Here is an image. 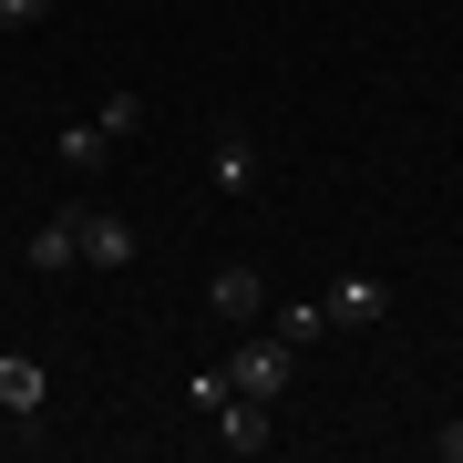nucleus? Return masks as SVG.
<instances>
[{
	"label": "nucleus",
	"mask_w": 463,
	"mask_h": 463,
	"mask_svg": "<svg viewBox=\"0 0 463 463\" xmlns=\"http://www.w3.org/2000/svg\"><path fill=\"white\" fill-rule=\"evenodd\" d=\"M227 381H237L248 402H279L288 381H298V350H288L279 330H268V340H248V350H227Z\"/></svg>",
	"instance_id": "obj_1"
},
{
	"label": "nucleus",
	"mask_w": 463,
	"mask_h": 463,
	"mask_svg": "<svg viewBox=\"0 0 463 463\" xmlns=\"http://www.w3.org/2000/svg\"><path fill=\"white\" fill-rule=\"evenodd\" d=\"M330 330H381L392 319V279H371V268H350V279H330Z\"/></svg>",
	"instance_id": "obj_2"
},
{
	"label": "nucleus",
	"mask_w": 463,
	"mask_h": 463,
	"mask_svg": "<svg viewBox=\"0 0 463 463\" xmlns=\"http://www.w3.org/2000/svg\"><path fill=\"white\" fill-rule=\"evenodd\" d=\"M42 402H52V371L32 361V350H0V412H11V422H42Z\"/></svg>",
	"instance_id": "obj_3"
},
{
	"label": "nucleus",
	"mask_w": 463,
	"mask_h": 463,
	"mask_svg": "<svg viewBox=\"0 0 463 463\" xmlns=\"http://www.w3.org/2000/svg\"><path fill=\"white\" fill-rule=\"evenodd\" d=\"M206 309L237 319V330H248V319H268V268H216V279H206Z\"/></svg>",
	"instance_id": "obj_4"
},
{
	"label": "nucleus",
	"mask_w": 463,
	"mask_h": 463,
	"mask_svg": "<svg viewBox=\"0 0 463 463\" xmlns=\"http://www.w3.org/2000/svg\"><path fill=\"white\" fill-rule=\"evenodd\" d=\"M216 443H227L237 463H258V453H279V422H268V402H248V392H237L227 412H216Z\"/></svg>",
	"instance_id": "obj_5"
},
{
	"label": "nucleus",
	"mask_w": 463,
	"mask_h": 463,
	"mask_svg": "<svg viewBox=\"0 0 463 463\" xmlns=\"http://www.w3.org/2000/svg\"><path fill=\"white\" fill-rule=\"evenodd\" d=\"M72 237H83L93 268H134V227H124L114 206H72Z\"/></svg>",
	"instance_id": "obj_6"
},
{
	"label": "nucleus",
	"mask_w": 463,
	"mask_h": 463,
	"mask_svg": "<svg viewBox=\"0 0 463 463\" xmlns=\"http://www.w3.org/2000/svg\"><path fill=\"white\" fill-rule=\"evenodd\" d=\"M72 258H83V237H72V206H62V216H42V227H32V248H21V268H42V279H62Z\"/></svg>",
	"instance_id": "obj_7"
},
{
	"label": "nucleus",
	"mask_w": 463,
	"mask_h": 463,
	"mask_svg": "<svg viewBox=\"0 0 463 463\" xmlns=\"http://www.w3.org/2000/svg\"><path fill=\"white\" fill-rule=\"evenodd\" d=\"M206 165H216V196H248V185H258V145H248V134H216Z\"/></svg>",
	"instance_id": "obj_8"
},
{
	"label": "nucleus",
	"mask_w": 463,
	"mask_h": 463,
	"mask_svg": "<svg viewBox=\"0 0 463 463\" xmlns=\"http://www.w3.org/2000/svg\"><path fill=\"white\" fill-rule=\"evenodd\" d=\"M62 165H72V175H103V165H114V134H103L93 114H83V124H62Z\"/></svg>",
	"instance_id": "obj_9"
},
{
	"label": "nucleus",
	"mask_w": 463,
	"mask_h": 463,
	"mask_svg": "<svg viewBox=\"0 0 463 463\" xmlns=\"http://www.w3.org/2000/svg\"><path fill=\"white\" fill-rule=\"evenodd\" d=\"M319 330H330V309H319V298H288V309H279V340H288V350H309Z\"/></svg>",
	"instance_id": "obj_10"
},
{
	"label": "nucleus",
	"mask_w": 463,
	"mask_h": 463,
	"mask_svg": "<svg viewBox=\"0 0 463 463\" xmlns=\"http://www.w3.org/2000/svg\"><path fill=\"white\" fill-rule=\"evenodd\" d=\"M185 402H196V412L216 422V412H227V402H237V381H227V361H216V371H196V381H185Z\"/></svg>",
	"instance_id": "obj_11"
},
{
	"label": "nucleus",
	"mask_w": 463,
	"mask_h": 463,
	"mask_svg": "<svg viewBox=\"0 0 463 463\" xmlns=\"http://www.w3.org/2000/svg\"><path fill=\"white\" fill-rule=\"evenodd\" d=\"M93 124H103V134H114V145H124V134L145 124V93H103V103H93Z\"/></svg>",
	"instance_id": "obj_12"
},
{
	"label": "nucleus",
	"mask_w": 463,
	"mask_h": 463,
	"mask_svg": "<svg viewBox=\"0 0 463 463\" xmlns=\"http://www.w3.org/2000/svg\"><path fill=\"white\" fill-rule=\"evenodd\" d=\"M42 11H52V0H0V32H32Z\"/></svg>",
	"instance_id": "obj_13"
},
{
	"label": "nucleus",
	"mask_w": 463,
	"mask_h": 463,
	"mask_svg": "<svg viewBox=\"0 0 463 463\" xmlns=\"http://www.w3.org/2000/svg\"><path fill=\"white\" fill-rule=\"evenodd\" d=\"M432 453H443V463H463V412H453L443 432H432Z\"/></svg>",
	"instance_id": "obj_14"
}]
</instances>
